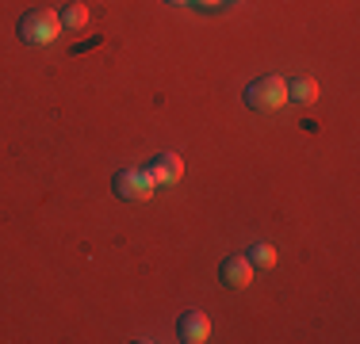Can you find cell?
Here are the masks:
<instances>
[{"label": "cell", "mask_w": 360, "mask_h": 344, "mask_svg": "<svg viewBox=\"0 0 360 344\" xmlns=\"http://www.w3.org/2000/svg\"><path fill=\"white\" fill-rule=\"evenodd\" d=\"M245 103H250L253 111H280L288 103V81L276 73L257 77L250 88H245Z\"/></svg>", "instance_id": "1"}, {"label": "cell", "mask_w": 360, "mask_h": 344, "mask_svg": "<svg viewBox=\"0 0 360 344\" xmlns=\"http://www.w3.org/2000/svg\"><path fill=\"white\" fill-rule=\"evenodd\" d=\"M58 34H62V20H58V12H50V8H35V12H27L20 20V39L23 42L46 46V42H54Z\"/></svg>", "instance_id": "2"}, {"label": "cell", "mask_w": 360, "mask_h": 344, "mask_svg": "<svg viewBox=\"0 0 360 344\" xmlns=\"http://www.w3.org/2000/svg\"><path fill=\"white\" fill-rule=\"evenodd\" d=\"M153 180L146 168H127L115 176V195H123V199H146V195H153Z\"/></svg>", "instance_id": "3"}, {"label": "cell", "mask_w": 360, "mask_h": 344, "mask_svg": "<svg viewBox=\"0 0 360 344\" xmlns=\"http://www.w3.org/2000/svg\"><path fill=\"white\" fill-rule=\"evenodd\" d=\"M150 172V180L158 187H169V184H176L180 176H184V161L176 157V153H158V157H153V165L146 168Z\"/></svg>", "instance_id": "4"}, {"label": "cell", "mask_w": 360, "mask_h": 344, "mask_svg": "<svg viewBox=\"0 0 360 344\" xmlns=\"http://www.w3.org/2000/svg\"><path fill=\"white\" fill-rule=\"evenodd\" d=\"M219 275H222V283H226V287L245 291V287L253 283V264H250V256H226V260H222V268H219Z\"/></svg>", "instance_id": "5"}, {"label": "cell", "mask_w": 360, "mask_h": 344, "mask_svg": "<svg viewBox=\"0 0 360 344\" xmlns=\"http://www.w3.org/2000/svg\"><path fill=\"white\" fill-rule=\"evenodd\" d=\"M180 340H188V344H203L211 337V317L203 314V310H188L184 317H180Z\"/></svg>", "instance_id": "6"}, {"label": "cell", "mask_w": 360, "mask_h": 344, "mask_svg": "<svg viewBox=\"0 0 360 344\" xmlns=\"http://www.w3.org/2000/svg\"><path fill=\"white\" fill-rule=\"evenodd\" d=\"M62 31H84V23H89V8L81 4V0H73V4L62 8Z\"/></svg>", "instance_id": "7"}, {"label": "cell", "mask_w": 360, "mask_h": 344, "mask_svg": "<svg viewBox=\"0 0 360 344\" xmlns=\"http://www.w3.org/2000/svg\"><path fill=\"white\" fill-rule=\"evenodd\" d=\"M288 100L314 103V100H319V81H314V77H299V81H291L288 84Z\"/></svg>", "instance_id": "8"}, {"label": "cell", "mask_w": 360, "mask_h": 344, "mask_svg": "<svg viewBox=\"0 0 360 344\" xmlns=\"http://www.w3.org/2000/svg\"><path fill=\"white\" fill-rule=\"evenodd\" d=\"M250 264H253V268H272V264H276L272 245H253L250 249Z\"/></svg>", "instance_id": "9"}, {"label": "cell", "mask_w": 360, "mask_h": 344, "mask_svg": "<svg viewBox=\"0 0 360 344\" xmlns=\"http://www.w3.org/2000/svg\"><path fill=\"white\" fill-rule=\"evenodd\" d=\"M169 4H184V0H169Z\"/></svg>", "instance_id": "10"}]
</instances>
